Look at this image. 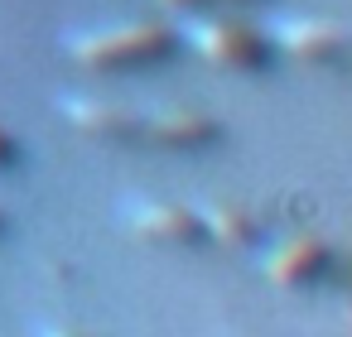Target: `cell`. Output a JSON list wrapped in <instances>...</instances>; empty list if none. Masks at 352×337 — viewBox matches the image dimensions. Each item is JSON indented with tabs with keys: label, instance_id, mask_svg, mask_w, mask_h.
Wrapping results in <instances>:
<instances>
[{
	"label": "cell",
	"instance_id": "obj_1",
	"mask_svg": "<svg viewBox=\"0 0 352 337\" xmlns=\"http://www.w3.org/2000/svg\"><path fill=\"white\" fill-rule=\"evenodd\" d=\"M179 34L169 25H111L97 34H73L68 54L92 68V73H131V68H155L174 58Z\"/></svg>",
	"mask_w": 352,
	"mask_h": 337
},
{
	"label": "cell",
	"instance_id": "obj_2",
	"mask_svg": "<svg viewBox=\"0 0 352 337\" xmlns=\"http://www.w3.org/2000/svg\"><path fill=\"white\" fill-rule=\"evenodd\" d=\"M188 44H193V54L203 63L227 68V73H261L275 58V49H270L265 34H256L246 25H232V20H193Z\"/></svg>",
	"mask_w": 352,
	"mask_h": 337
},
{
	"label": "cell",
	"instance_id": "obj_3",
	"mask_svg": "<svg viewBox=\"0 0 352 337\" xmlns=\"http://www.w3.org/2000/svg\"><path fill=\"white\" fill-rule=\"evenodd\" d=\"M131 231L150 246H169V251H198L208 246V226L193 207L184 202H140L131 207Z\"/></svg>",
	"mask_w": 352,
	"mask_h": 337
},
{
	"label": "cell",
	"instance_id": "obj_4",
	"mask_svg": "<svg viewBox=\"0 0 352 337\" xmlns=\"http://www.w3.org/2000/svg\"><path fill=\"white\" fill-rule=\"evenodd\" d=\"M328 260H333V251H328L318 236H294V241H280V246L265 255V279H270L275 289L304 294V289H314V284L328 275Z\"/></svg>",
	"mask_w": 352,
	"mask_h": 337
},
{
	"label": "cell",
	"instance_id": "obj_5",
	"mask_svg": "<svg viewBox=\"0 0 352 337\" xmlns=\"http://www.w3.org/2000/svg\"><path fill=\"white\" fill-rule=\"evenodd\" d=\"M347 39H352V30H342L333 20H294V25L280 30V49L294 63H309V68H342L347 63Z\"/></svg>",
	"mask_w": 352,
	"mask_h": 337
},
{
	"label": "cell",
	"instance_id": "obj_6",
	"mask_svg": "<svg viewBox=\"0 0 352 337\" xmlns=\"http://www.w3.org/2000/svg\"><path fill=\"white\" fill-rule=\"evenodd\" d=\"M212 140H217V121L198 111H155L140 121V145L155 150H203Z\"/></svg>",
	"mask_w": 352,
	"mask_h": 337
},
{
	"label": "cell",
	"instance_id": "obj_7",
	"mask_svg": "<svg viewBox=\"0 0 352 337\" xmlns=\"http://www.w3.org/2000/svg\"><path fill=\"white\" fill-rule=\"evenodd\" d=\"M63 116L92 135V140H116V145H140V111L126 106H107V102H63Z\"/></svg>",
	"mask_w": 352,
	"mask_h": 337
},
{
	"label": "cell",
	"instance_id": "obj_8",
	"mask_svg": "<svg viewBox=\"0 0 352 337\" xmlns=\"http://www.w3.org/2000/svg\"><path fill=\"white\" fill-rule=\"evenodd\" d=\"M198 217H203V226H208V241H212V246H227V251H246V246H256V236H261L256 217H251L246 207H232V202H212V207H203Z\"/></svg>",
	"mask_w": 352,
	"mask_h": 337
},
{
	"label": "cell",
	"instance_id": "obj_9",
	"mask_svg": "<svg viewBox=\"0 0 352 337\" xmlns=\"http://www.w3.org/2000/svg\"><path fill=\"white\" fill-rule=\"evenodd\" d=\"M15 164H20V145H15L10 130H0V174H10Z\"/></svg>",
	"mask_w": 352,
	"mask_h": 337
},
{
	"label": "cell",
	"instance_id": "obj_10",
	"mask_svg": "<svg viewBox=\"0 0 352 337\" xmlns=\"http://www.w3.org/2000/svg\"><path fill=\"white\" fill-rule=\"evenodd\" d=\"M342 68H352V39H347V63H342Z\"/></svg>",
	"mask_w": 352,
	"mask_h": 337
},
{
	"label": "cell",
	"instance_id": "obj_11",
	"mask_svg": "<svg viewBox=\"0 0 352 337\" xmlns=\"http://www.w3.org/2000/svg\"><path fill=\"white\" fill-rule=\"evenodd\" d=\"M49 337H73V332H49Z\"/></svg>",
	"mask_w": 352,
	"mask_h": 337
},
{
	"label": "cell",
	"instance_id": "obj_12",
	"mask_svg": "<svg viewBox=\"0 0 352 337\" xmlns=\"http://www.w3.org/2000/svg\"><path fill=\"white\" fill-rule=\"evenodd\" d=\"M0 231H6V217H0Z\"/></svg>",
	"mask_w": 352,
	"mask_h": 337
},
{
	"label": "cell",
	"instance_id": "obj_13",
	"mask_svg": "<svg viewBox=\"0 0 352 337\" xmlns=\"http://www.w3.org/2000/svg\"><path fill=\"white\" fill-rule=\"evenodd\" d=\"M208 5H212V0H208Z\"/></svg>",
	"mask_w": 352,
	"mask_h": 337
}]
</instances>
